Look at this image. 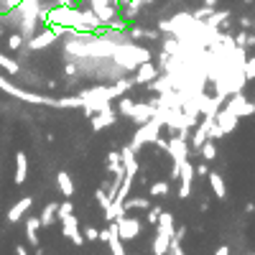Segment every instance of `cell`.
<instances>
[{"label":"cell","instance_id":"9a60e30c","mask_svg":"<svg viewBox=\"0 0 255 255\" xmlns=\"http://www.w3.org/2000/svg\"><path fill=\"white\" fill-rule=\"evenodd\" d=\"M135 153H138V151H133L130 143L123 145V151H120L123 166H125V176H128V179H135V176H138V158H135Z\"/></svg>","mask_w":255,"mask_h":255},{"label":"cell","instance_id":"4fadbf2b","mask_svg":"<svg viewBox=\"0 0 255 255\" xmlns=\"http://www.w3.org/2000/svg\"><path fill=\"white\" fill-rule=\"evenodd\" d=\"M158 74H161V69L156 67V64H153V61H145V64H140V67L135 69L133 82H135V84H151Z\"/></svg>","mask_w":255,"mask_h":255},{"label":"cell","instance_id":"cb8c5ba5","mask_svg":"<svg viewBox=\"0 0 255 255\" xmlns=\"http://www.w3.org/2000/svg\"><path fill=\"white\" fill-rule=\"evenodd\" d=\"M125 31H128V38H130V41H140V38L156 41L161 36L158 31H148V28H140V26H130V28H125Z\"/></svg>","mask_w":255,"mask_h":255},{"label":"cell","instance_id":"3957f363","mask_svg":"<svg viewBox=\"0 0 255 255\" xmlns=\"http://www.w3.org/2000/svg\"><path fill=\"white\" fill-rule=\"evenodd\" d=\"M174 215L171 212H161V220L156 225V238H153V255H168V245L174 238Z\"/></svg>","mask_w":255,"mask_h":255},{"label":"cell","instance_id":"d6986e66","mask_svg":"<svg viewBox=\"0 0 255 255\" xmlns=\"http://www.w3.org/2000/svg\"><path fill=\"white\" fill-rule=\"evenodd\" d=\"M26 179H28V156L23 151H18L15 153V176H13V181L23 184Z\"/></svg>","mask_w":255,"mask_h":255},{"label":"cell","instance_id":"60d3db41","mask_svg":"<svg viewBox=\"0 0 255 255\" xmlns=\"http://www.w3.org/2000/svg\"><path fill=\"white\" fill-rule=\"evenodd\" d=\"M217 8H209V5H202L199 10H194V18H199V20H207L212 13H215Z\"/></svg>","mask_w":255,"mask_h":255},{"label":"cell","instance_id":"f5cc1de1","mask_svg":"<svg viewBox=\"0 0 255 255\" xmlns=\"http://www.w3.org/2000/svg\"><path fill=\"white\" fill-rule=\"evenodd\" d=\"M248 46H255V33H248Z\"/></svg>","mask_w":255,"mask_h":255},{"label":"cell","instance_id":"ab89813d","mask_svg":"<svg viewBox=\"0 0 255 255\" xmlns=\"http://www.w3.org/2000/svg\"><path fill=\"white\" fill-rule=\"evenodd\" d=\"M220 138H225V133L220 130V125L212 120V125H209V140H220Z\"/></svg>","mask_w":255,"mask_h":255},{"label":"cell","instance_id":"603a6c76","mask_svg":"<svg viewBox=\"0 0 255 255\" xmlns=\"http://www.w3.org/2000/svg\"><path fill=\"white\" fill-rule=\"evenodd\" d=\"M227 20H230V10H215V13L204 20V23H207L209 28H215V31H222V28L227 26Z\"/></svg>","mask_w":255,"mask_h":255},{"label":"cell","instance_id":"836d02e7","mask_svg":"<svg viewBox=\"0 0 255 255\" xmlns=\"http://www.w3.org/2000/svg\"><path fill=\"white\" fill-rule=\"evenodd\" d=\"M133 105H135V102H133L130 97H125V95H123V97L118 100V113L125 115V118H130V115H133Z\"/></svg>","mask_w":255,"mask_h":255},{"label":"cell","instance_id":"f6af8a7d","mask_svg":"<svg viewBox=\"0 0 255 255\" xmlns=\"http://www.w3.org/2000/svg\"><path fill=\"white\" fill-rule=\"evenodd\" d=\"M156 145L161 148V151H168V138H163V135H158V138H156Z\"/></svg>","mask_w":255,"mask_h":255},{"label":"cell","instance_id":"ffe728a7","mask_svg":"<svg viewBox=\"0 0 255 255\" xmlns=\"http://www.w3.org/2000/svg\"><path fill=\"white\" fill-rule=\"evenodd\" d=\"M56 186H59V191H61V197H64V199H72V197H74V181H72V174L59 171V174H56Z\"/></svg>","mask_w":255,"mask_h":255},{"label":"cell","instance_id":"74e56055","mask_svg":"<svg viewBox=\"0 0 255 255\" xmlns=\"http://www.w3.org/2000/svg\"><path fill=\"white\" fill-rule=\"evenodd\" d=\"M23 0H0V15H5L8 10H13V8H18Z\"/></svg>","mask_w":255,"mask_h":255},{"label":"cell","instance_id":"9c48e42d","mask_svg":"<svg viewBox=\"0 0 255 255\" xmlns=\"http://www.w3.org/2000/svg\"><path fill=\"white\" fill-rule=\"evenodd\" d=\"M227 108H232L240 118H250V115H255V102H250L243 92H235V95H230L227 97Z\"/></svg>","mask_w":255,"mask_h":255},{"label":"cell","instance_id":"f546056e","mask_svg":"<svg viewBox=\"0 0 255 255\" xmlns=\"http://www.w3.org/2000/svg\"><path fill=\"white\" fill-rule=\"evenodd\" d=\"M95 199H97V204L102 207V212H105V217L110 215V209H113V199H110V194L105 189H97V194H95Z\"/></svg>","mask_w":255,"mask_h":255},{"label":"cell","instance_id":"484cf974","mask_svg":"<svg viewBox=\"0 0 255 255\" xmlns=\"http://www.w3.org/2000/svg\"><path fill=\"white\" fill-rule=\"evenodd\" d=\"M110 230H113V235H110V240H108V245H110V250H113V255H125V240L118 235V225L115 222H110Z\"/></svg>","mask_w":255,"mask_h":255},{"label":"cell","instance_id":"f907efd6","mask_svg":"<svg viewBox=\"0 0 255 255\" xmlns=\"http://www.w3.org/2000/svg\"><path fill=\"white\" fill-rule=\"evenodd\" d=\"M15 255H28V250H26L23 245H18V248H15Z\"/></svg>","mask_w":255,"mask_h":255},{"label":"cell","instance_id":"5bb4252c","mask_svg":"<svg viewBox=\"0 0 255 255\" xmlns=\"http://www.w3.org/2000/svg\"><path fill=\"white\" fill-rule=\"evenodd\" d=\"M118 123V113L110 108H105V110H100L97 115H92V130L97 133V130H105V128H110V125H115Z\"/></svg>","mask_w":255,"mask_h":255},{"label":"cell","instance_id":"ac0fdd59","mask_svg":"<svg viewBox=\"0 0 255 255\" xmlns=\"http://www.w3.org/2000/svg\"><path fill=\"white\" fill-rule=\"evenodd\" d=\"M108 166H110L113 179L123 184V179H125V166H123V156H120V151H110V153H108Z\"/></svg>","mask_w":255,"mask_h":255},{"label":"cell","instance_id":"ee69618b","mask_svg":"<svg viewBox=\"0 0 255 255\" xmlns=\"http://www.w3.org/2000/svg\"><path fill=\"white\" fill-rule=\"evenodd\" d=\"M194 174H197L199 179H207V176H209V168H207V161H202V163H199V166L194 168Z\"/></svg>","mask_w":255,"mask_h":255},{"label":"cell","instance_id":"db71d44e","mask_svg":"<svg viewBox=\"0 0 255 255\" xmlns=\"http://www.w3.org/2000/svg\"><path fill=\"white\" fill-rule=\"evenodd\" d=\"M245 212H255V202H248L245 204Z\"/></svg>","mask_w":255,"mask_h":255},{"label":"cell","instance_id":"7dc6e473","mask_svg":"<svg viewBox=\"0 0 255 255\" xmlns=\"http://www.w3.org/2000/svg\"><path fill=\"white\" fill-rule=\"evenodd\" d=\"M64 72H67V77H74V74H77V64H74V61H69V64H67V69H64Z\"/></svg>","mask_w":255,"mask_h":255},{"label":"cell","instance_id":"816d5d0a","mask_svg":"<svg viewBox=\"0 0 255 255\" xmlns=\"http://www.w3.org/2000/svg\"><path fill=\"white\" fill-rule=\"evenodd\" d=\"M217 3L220 0H204V5H209V8H217Z\"/></svg>","mask_w":255,"mask_h":255},{"label":"cell","instance_id":"7a4b0ae2","mask_svg":"<svg viewBox=\"0 0 255 255\" xmlns=\"http://www.w3.org/2000/svg\"><path fill=\"white\" fill-rule=\"evenodd\" d=\"M153 61V54L148 51L145 46H138L135 41H125V44H118L113 51V64L125 72H135L140 64Z\"/></svg>","mask_w":255,"mask_h":255},{"label":"cell","instance_id":"d590c367","mask_svg":"<svg viewBox=\"0 0 255 255\" xmlns=\"http://www.w3.org/2000/svg\"><path fill=\"white\" fill-rule=\"evenodd\" d=\"M23 46H26V38L20 36L18 31L8 36V49H10V51H18V49H23Z\"/></svg>","mask_w":255,"mask_h":255},{"label":"cell","instance_id":"ba28073f","mask_svg":"<svg viewBox=\"0 0 255 255\" xmlns=\"http://www.w3.org/2000/svg\"><path fill=\"white\" fill-rule=\"evenodd\" d=\"M115 225H118V235L123 240H135L140 235V227H143V222L138 217H128V215L115 220Z\"/></svg>","mask_w":255,"mask_h":255},{"label":"cell","instance_id":"f1b7e54d","mask_svg":"<svg viewBox=\"0 0 255 255\" xmlns=\"http://www.w3.org/2000/svg\"><path fill=\"white\" fill-rule=\"evenodd\" d=\"M123 207H125V212H133V209H148V207H151V202H148L145 197H128V199L123 202Z\"/></svg>","mask_w":255,"mask_h":255},{"label":"cell","instance_id":"e0dca14e","mask_svg":"<svg viewBox=\"0 0 255 255\" xmlns=\"http://www.w3.org/2000/svg\"><path fill=\"white\" fill-rule=\"evenodd\" d=\"M153 113H156V108L151 102H135L133 105V115H130V120L135 123V125H145L148 120L153 118Z\"/></svg>","mask_w":255,"mask_h":255},{"label":"cell","instance_id":"c3c4849f","mask_svg":"<svg viewBox=\"0 0 255 255\" xmlns=\"http://www.w3.org/2000/svg\"><path fill=\"white\" fill-rule=\"evenodd\" d=\"M240 28H253V20L245 15V18H240Z\"/></svg>","mask_w":255,"mask_h":255},{"label":"cell","instance_id":"681fc988","mask_svg":"<svg viewBox=\"0 0 255 255\" xmlns=\"http://www.w3.org/2000/svg\"><path fill=\"white\" fill-rule=\"evenodd\" d=\"M215 255H230V248H227V245H220V248L215 250Z\"/></svg>","mask_w":255,"mask_h":255},{"label":"cell","instance_id":"7c38bea8","mask_svg":"<svg viewBox=\"0 0 255 255\" xmlns=\"http://www.w3.org/2000/svg\"><path fill=\"white\" fill-rule=\"evenodd\" d=\"M194 163L184 161L181 163V176H179V199H186L191 194V184H194Z\"/></svg>","mask_w":255,"mask_h":255},{"label":"cell","instance_id":"52a82bcc","mask_svg":"<svg viewBox=\"0 0 255 255\" xmlns=\"http://www.w3.org/2000/svg\"><path fill=\"white\" fill-rule=\"evenodd\" d=\"M189 140L186 138H181V135H171L168 138V151L166 153H171V158H174V166H179L181 168V163L184 161H189Z\"/></svg>","mask_w":255,"mask_h":255},{"label":"cell","instance_id":"e575fe53","mask_svg":"<svg viewBox=\"0 0 255 255\" xmlns=\"http://www.w3.org/2000/svg\"><path fill=\"white\" fill-rule=\"evenodd\" d=\"M69 215H74V204H72V199H64V202L59 204V212H56V220H67Z\"/></svg>","mask_w":255,"mask_h":255},{"label":"cell","instance_id":"1f68e13d","mask_svg":"<svg viewBox=\"0 0 255 255\" xmlns=\"http://www.w3.org/2000/svg\"><path fill=\"white\" fill-rule=\"evenodd\" d=\"M168 191H171V184H168V181H153L151 189H148V194H151V197H166Z\"/></svg>","mask_w":255,"mask_h":255},{"label":"cell","instance_id":"4316f807","mask_svg":"<svg viewBox=\"0 0 255 255\" xmlns=\"http://www.w3.org/2000/svg\"><path fill=\"white\" fill-rule=\"evenodd\" d=\"M0 69H3L5 74H10V77H15V74H20V64L15 59L5 56V54H0Z\"/></svg>","mask_w":255,"mask_h":255},{"label":"cell","instance_id":"8992f818","mask_svg":"<svg viewBox=\"0 0 255 255\" xmlns=\"http://www.w3.org/2000/svg\"><path fill=\"white\" fill-rule=\"evenodd\" d=\"M61 36H67V28L64 26H46L44 31H38L31 41H26V51H41V49H49L54 46Z\"/></svg>","mask_w":255,"mask_h":255},{"label":"cell","instance_id":"4dcf8cb0","mask_svg":"<svg viewBox=\"0 0 255 255\" xmlns=\"http://www.w3.org/2000/svg\"><path fill=\"white\" fill-rule=\"evenodd\" d=\"M82 97L79 95H69V97H56V108H82Z\"/></svg>","mask_w":255,"mask_h":255},{"label":"cell","instance_id":"8d00e7d4","mask_svg":"<svg viewBox=\"0 0 255 255\" xmlns=\"http://www.w3.org/2000/svg\"><path fill=\"white\" fill-rule=\"evenodd\" d=\"M161 212H163V209H161L158 204L148 207V215H145V220H148V222H151V225L156 227V225H158V220H161Z\"/></svg>","mask_w":255,"mask_h":255},{"label":"cell","instance_id":"7402d4cb","mask_svg":"<svg viewBox=\"0 0 255 255\" xmlns=\"http://www.w3.org/2000/svg\"><path fill=\"white\" fill-rule=\"evenodd\" d=\"M145 5V0H123V20H125V23H130V20L140 13V8Z\"/></svg>","mask_w":255,"mask_h":255},{"label":"cell","instance_id":"30bf717a","mask_svg":"<svg viewBox=\"0 0 255 255\" xmlns=\"http://www.w3.org/2000/svg\"><path fill=\"white\" fill-rule=\"evenodd\" d=\"M215 123L220 125V130L227 135V133H232L238 128V123H240V115L232 110V108H227V105H222L220 108V113L215 115Z\"/></svg>","mask_w":255,"mask_h":255},{"label":"cell","instance_id":"6da1fadb","mask_svg":"<svg viewBox=\"0 0 255 255\" xmlns=\"http://www.w3.org/2000/svg\"><path fill=\"white\" fill-rule=\"evenodd\" d=\"M133 79L130 77H120V79H115L113 84H95V87H90V90H82L79 92V97H82V110H84V115L87 118H92V115H97L100 110H105L108 105L113 102V100H120L128 90L133 87Z\"/></svg>","mask_w":255,"mask_h":255},{"label":"cell","instance_id":"7bdbcfd3","mask_svg":"<svg viewBox=\"0 0 255 255\" xmlns=\"http://www.w3.org/2000/svg\"><path fill=\"white\" fill-rule=\"evenodd\" d=\"M235 46L248 49V31H238V33H235Z\"/></svg>","mask_w":255,"mask_h":255},{"label":"cell","instance_id":"9f6ffc18","mask_svg":"<svg viewBox=\"0 0 255 255\" xmlns=\"http://www.w3.org/2000/svg\"><path fill=\"white\" fill-rule=\"evenodd\" d=\"M253 102H255V100H253Z\"/></svg>","mask_w":255,"mask_h":255},{"label":"cell","instance_id":"11a10c76","mask_svg":"<svg viewBox=\"0 0 255 255\" xmlns=\"http://www.w3.org/2000/svg\"><path fill=\"white\" fill-rule=\"evenodd\" d=\"M245 255H255V253H245Z\"/></svg>","mask_w":255,"mask_h":255},{"label":"cell","instance_id":"bcb514c9","mask_svg":"<svg viewBox=\"0 0 255 255\" xmlns=\"http://www.w3.org/2000/svg\"><path fill=\"white\" fill-rule=\"evenodd\" d=\"M110 235H113V230H110V227L100 230V240H102V243H108V240H110Z\"/></svg>","mask_w":255,"mask_h":255},{"label":"cell","instance_id":"2e32d148","mask_svg":"<svg viewBox=\"0 0 255 255\" xmlns=\"http://www.w3.org/2000/svg\"><path fill=\"white\" fill-rule=\"evenodd\" d=\"M31 207H33V199H31V197H20V199L8 209V222H10V225L20 222V220L26 217V212H31Z\"/></svg>","mask_w":255,"mask_h":255},{"label":"cell","instance_id":"83f0119b","mask_svg":"<svg viewBox=\"0 0 255 255\" xmlns=\"http://www.w3.org/2000/svg\"><path fill=\"white\" fill-rule=\"evenodd\" d=\"M56 212H59V204L51 202L44 207V212H41V227H51V222L56 220Z\"/></svg>","mask_w":255,"mask_h":255},{"label":"cell","instance_id":"44dd1931","mask_svg":"<svg viewBox=\"0 0 255 255\" xmlns=\"http://www.w3.org/2000/svg\"><path fill=\"white\" fill-rule=\"evenodd\" d=\"M207 181H209V186H212V191H215V197H217V199H227V184H225L222 174H217V171H209Z\"/></svg>","mask_w":255,"mask_h":255},{"label":"cell","instance_id":"5b68a950","mask_svg":"<svg viewBox=\"0 0 255 255\" xmlns=\"http://www.w3.org/2000/svg\"><path fill=\"white\" fill-rule=\"evenodd\" d=\"M0 90L8 92L15 100H23V102H33V105H49V108H56V97L49 95H38V92H28V90H20L15 84H10L5 77H0Z\"/></svg>","mask_w":255,"mask_h":255},{"label":"cell","instance_id":"d4e9b609","mask_svg":"<svg viewBox=\"0 0 255 255\" xmlns=\"http://www.w3.org/2000/svg\"><path fill=\"white\" fill-rule=\"evenodd\" d=\"M38 227H41V217H28L26 220V238H28L31 248H38Z\"/></svg>","mask_w":255,"mask_h":255},{"label":"cell","instance_id":"8fae6325","mask_svg":"<svg viewBox=\"0 0 255 255\" xmlns=\"http://www.w3.org/2000/svg\"><path fill=\"white\" fill-rule=\"evenodd\" d=\"M61 232H64V238L72 240V245H77V248L87 243V240H84V235H82V230H79L77 215H69L67 220H61Z\"/></svg>","mask_w":255,"mask_h":255},{"label":"cell","instance_id":"f35d334b","mask_svg":"<svg viewBox=\"0 0 255 255\" xmlns=\"http://www.w3.org/2000/svg\"><path fill=\"white\" fill-rule=\"evenodd\" d=\"M82 235H84V240H90V243H97V240H100V230L90 225L87 230H84V232H82Z\"/></svg>","mask_w":255,"mask_h":255},{"label":"cell","instance_id":"d6a6232c","mask_svg":"<svg viewBox=\"0 0 255 255\" xmlns=\"http://www.w3.org/2000/svg\"><path fill=\"white\" fill-rule=\"evenodd\" d=\"M199 153H202V158L209 163V161H215L217 158V145H215V140H207L202 148H199Z\"/></svg>","mask_w":255,"mask_h":255},{"label":"cell","instance_id":"277c9868","mask_svg":"<svg viewBox=\"0 0 255 255\" xmlns=\"http://www.w3.org/2000/svg\"><path fill=\"white\" fill-rule=\"evenodd\" d=\"M163 120L153 113V118L148 120L145 125H138V130L133 133V140H130V145H133V151H140L143 145H148V143H156V138L161 135V130H163Z\"/></svg>","mask_w":255,"mask_h":255},{"label":"cell","instance_id":"b9f144b4","mask_svg":"<svg viewBox=\"0 0 255 255\" xmlns=\"http://www.w3.org/2000/svg\"><path fill=\"white\" fill-rule=\"evenodd\" d=\"M243 72H245V77H248V79H255V56H253V59L248 56V61H245V69H243Z\"/></svg>","mask_w":255,"mask_h":255}]
</instances>
